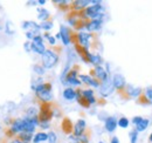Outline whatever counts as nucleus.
Segmentation results:
<instances>
[{"label": "nucleus", "instance_id": "obj_1", "mask_svg": "<svg viewBox=\"0 0 152 143\" xmlns=\"http://www.w3.org/2000/svg\"><path fill=\"white\" fill-rule=\"evenodd\" d=\"M61 48L60 47H53V48H49V49H46L45 54L42 55L41 57V65L46 68V69H52L54 68L58 62V59H60V55L57 52H60Z\"/></svg>", "mask_w": 152, "mask_h": 143}, {"label": "nucleus", "instance_id": "obj_2", "mask_svg": "<svg viewBox=\"0 0 152 143\" xmlns=\"http://www.w3.org/2000/svg\"><path fill=\"white\" fill-rule=\"evenodd\" d=\"M54 117V107L53 103H40V111H39V120L40 122H50Z\"/></svg>", "mask_w": 152, "mask_h": 143}, {"label": "nucleus", "instance_id": "obj_3", "mask_svg": "<svg viewBox=\"0 0 152 143\" xmlns=\"http://www.w3.org/2000/svg\"><path fill=\"white\" fill-rule=\"evenodd\" d=\"M143 93V89L139 88V87H134L132 85H126L124 91L119 95L122 99L124 100H128V99H137L139 97V95Z\"/></svg>", "mask_w": 152, "mask_h": 143}, {"label": "nucleus", "instance_id": "obj_4", "mask_svg": "<svg viewBox=\"0 0 152 143\" xmlns=\"http://www.w3.org/2000/svg\"><path fill=\"white\" fill-rule=\"evenodd\" d=\"M115 90L114 83H113V79H107L105 81L101 82V86H99V94L102 97H108L110 96Z\"/></svg>", "mask_w": 152, "mask_h": 143}, {"label": "nucleus", "instance_id": "obj_5", "mask_svg": "<svg viewBox=\"0 0 152 143\" xmlns=\"http://www.w3.org/2000/svg\"><path fill=\"white\" fill-rule=\"evenodd\" d=\"M113 83H114L115 89H117V91H118L119 95L124 91L125 87H126V85H128L125 77H124L122 74H119V73H116V74L113 75Z\"/></svg>", "mask_w": 152, "mask_h": 143}, {"label": "nucleus", "instance_id": "obj_6", "mask_svg": "<svg viewBox=\"0 0 152 143\" xmlns=\"http://www.w3.org/2000/svg\"><path fill=\"white\" fill-rule=\"evenodd\" d=\"M136 102L140 106H149L152 105V87H149L146 89H143V93L137 97Z\"/></svg>", "mask_w": 152, "mask_h": 143}, {"label": "nucleus", "instance_id": "obj_7", "mask_svg": "<svg viewBox=\"0 0 152 143\" xmlns=\"http://www.w3.org/2000/svg\"><path fill=\"white\" fill-rule=\"evenodd\" d=\"M91 73H90V75L94 77V79H97L99 82H103V81H105L107 79H109L110 77V75L107 73V71L102 67V66H96L94 69H91Z\"/></svg>", "mask_w": 152, "mask_h": 143}, {"label": "nucleus", "instance_id": "obj_8", "mask_svg": "<svg viewBox=\"0 0 152 143\" xmlns=\"http://www.w3.org/2000/svg\"><path fill=\"white\" fill-rule=\"evenodd\" d=\"M73 33H74V32H73L69 27H67V26H64V25H61V26H60L61 40H62V42H63L64 46H68L69 43H72V36H73Z\"/></svg>", "mask_w": 152, "mask_h": 143}, {"label": "nucleus", "instance_id": "obj_9", "mask_svg": "<svg viewBox=\"0 0 152 143\" xmlns=\"http://www.w3.org/2000/svg\"><path fill=\"white\" fill-rule=\"evenodd\" d=\"M103 25V19H94V20H87L86 21V27L84 29L88 31V33H93V32H97L101 29Z\"/></svg>", "mask_w": 152, "mask_h": 143}, {"label": "nucleus", "instance_id": "obj_10", "mask_svg": "<svg viewBox=\"0 0 152 143\" xmlns=\"http://www.w3.org/2000/svg\"><path fill=\"white\" fill-rule=\"evenodd\" d=\"M91 4V1L89 0H75L70 2V12H81L83 10H86L89 5Z\"/></svg>", "mask_w": 152, "mask_h": 143}, {"label": "nucleus", "instance_id": "obj_11", "mask_svg": "<svg viewBox=\"0 0 152 143\" xmlns=\"http://www.w3.org/2000/svg\"><path fill=\"white\" fill-rule=\"evenodd\" d=\"M22 28L26 29L27 32H32L34 33L35 35H40V31H41V27L40 25H38L35 21H31V20H26L22 22Z\"/></svg>", "mask_w": 152, "mask_h": 143}, {"label": "nucleus", "instance_id": "obj_12", "mask_svg": "<svg viewBox=\"0 0 152 143\" xmlns=\"http://www.w3.org/2000/svg\"><path fill=\"white\" fill-rule=\"evenodd\" d=\"M87 131V123L83 119H80L77 120L75 125H74V129H73V135L76 137H80L82 136L84 133Z\"/></svg>", "mask_w": 152, "mask_h": 143}, {"label": "nucleus", "instance_id": "obj_13", "mask_svg": "<svg viewBox=\"0 0 152 143\" xmlns=\"http://www.w3.org/2000/svg\"><path fill=\"white\" fill-rule=\"evenodd\" d=\"M78 77H80V81L86 83L87 86H90V87H94V88H99V86H101V82L97 79H94L93 76H90V75L80 74Z\"/></svg>", "mask_w": 152, "mask_h": 143}, {"label": "nucleus", "instance_id": "obj_14", "mask_svg": "<svg viewBox=\"0 0 152 143\" xmlns=\"http://www.w3.org/2000/svg\"><path fill=\"white\" fill-rule=\"evenodd\" d=\"M37 97L40 100V103H49L53 101V93L52 90H42L35 93Z\"/></svg>", "mask_w": 152, "mask_h": 143}, {"label": "nucleus", "instance_id": "obj_15", "mask_svg": "<svg viewBox=\"0 0 152 143\" xmlns=\"http://www.w3.org/2000/svg\"><path fill=\"white\" fill-rule=\"evenodd\" d=\"M117 125H118V121H117V119L115 116H108L105 119L104 127H105V130L108 133H114L116 130V128H117Z\"/></svg>", "mask_w": 152, "mask_h": 143}, {"label": "nucleus", "instance_id": "obj_16", "mask_svg": "<svg viewBox=\"0 0 152 143\" xmlns=\"http://www.w3.org/2000/svg\"><path fill=\"white\" fill-rule=\"evenodd\" d=\"M81 94H82V96H83L84 99L88 100V102L90 103V106H91V105H95L96 102H97V100H96V97H95V94H94V90L91 89V88L81 89Z\"/></svg>", "mask_w": 152, "mask_h": 143}, {"label": "nucleus", "instance_id": "obj_17", "mask_svg": "<svg viewBox=\"0 0 152 143\" xmlns=\"http://www.w3.org/2000/svg\"><path fill=\"white\" fill-rule=\"evenodd\" d=\"M61 127H62V130L64 134L67 135H70L73 133V129H74V125L72 123V121L68 119V117H64L62 120V123H61Z\"/></svg>", "mask_w": 152, "mask_h": 143}, {"label": "nucleus", "instance_id": "obj_18", "mask_svg": "<svg viewBox=\"0 0 152 143\" xmlns=\"http://www.w3.org/2000/svg\"><path fill=\"white\" fill-rule=\"evenodd\" d=\"M17 139H19L21 142L23 143H31L33 142V139H34V135H33V133H28V131H22V133H20L18 134L17 136H15Z\"/></svg>", "mask_w": 152, "mask_h": 143}, {"label": "nucleus", "instance_id": "obj_19", "mask_svg": "<svg viewBox=\"0 0 152 143\" xmlns=\"http://www.w3.org/2000/svg\"><path fill=\"white\" fill-rule=\"evenodd\" d=\"M63 97L67 101H73L76 99V89H74L73 87H67L63 90Z\"/></svg>", "mask_w": 152, "mask_h": 143}, {"label": "nucleus", "instance_id": "obj_20", "mask_svg": "<svg viewBox=\"0 0 152 143\" xmlns=\"http://www.w3.org/2000/svg\"><path fill=\"white\" fill-rule=\"evenodd\" d=\"M38 18L41 20V22H43V21H48V20H50V13L46 10V8H43V7H39L38 8Z\"/></svg>", "mask_w": 152, "mask_h": 143}, {"label": "nucleus", "instance_id": "obj_21", "mask_svg": "<svg viewBox=\"0 0 152 143\" xmlns=\"http://www.w3.org/2000/svg\"><path fill=\"white\" fill-rule=\"evenodd\" d=\"M31 47H32V52H34V53H37V54H40V55H43L45 52H46V47H45L43 43H35V42L32 41Z\"/></svg>", "mask_w": 152, "mask_h": 143}, {"label": "nucleus", "instance_id": "obj_22", "mask_svg": "<svg viewBox=\"0 0 152 143\" xmlns=\"http://www.w3.org/2000/svg\"><path fill=\"white\" fill-rule=\"evenodd\" d=\"M45 141H48V134L47 133L40 131V133L34 135L33 143H41V142H45Z\"/></svg>", "mask_w": 152, "mask_h": 143}, {"label": "nucleus", "instance_id": "obj_23", "mask_svg": "<svg viewBox=\"0 0 152 143\" xmlns=\"http://www.w3.org/2000/svg\"><path fill=\"white\" fill-rule=\"evenodd\" d=\"M54 4H56L58 5L57 7L60 8V10H62V11H67V10H69L70 11V2L69 1H66V0H60V1H53Z\"/></svg>", "mask_w": 152, "mask_h": 143}, {"label": "nucleus", "instance_id": "obj_24", "mask_svg": "<svg viewBox=\"0 0 152 143\" xmlns=\"http://www.w3.org/2000/svg\"><path fill=\"white\" fill-rule=\"evenodd\" d=\"M149 125H150V120H149V119H143V120H142V122H140L139 125H136V130H137L138 133L144 131V130L149 127Z\"/></svg>", "mask_w": 152, "mask_h": 143}, {"label": "nucleus", "instance_id": "obj_25", "mask_svg": "<svg viewBox=\"0 0 152 143\" xmlns=\"http://www.w3.org/2000/svg\"><path fill=\"white\" fill-rule=\"evenodd\" d=\"M90 63L95 65L96 66H101L103 63V59L99 54H91V57H90Z\"/></svg>", "mask_w": 152, "mask_h": 143}, {"label": "nucleus", "instance_id": "obj_26", "mask_svg": "<svg viewBox=\"0 0 152 143\" xmlns=\"http://www.w3.org/2000/svg\"><path fill=\"white\" fill-rule=\"evenodd\" d=\"M53 20L50 19V20H48V21H43V22H41L40 24V27H41V29H43V31H46V32H48V31H50L52 28H53Z\"/></svg>", "mask_w": 152, "mask_h": 143}, {"label": "nucleus", "instance_id": "obj_27", "mask_svg": "<svg viewBox=\"0 0 152 143\" xmlns=\"http://www.w3.org/2000/svg\"><path fill=\"white\" fill-rule=\"evenodd\" d=\"M26 116H27V117H35V116H39L38 109L35 107H29L26 110Z\"/></svg>", "mask_w": 152, "mask_h": 143}, {"label": "nucleus", "instance_id": "obj_28", "mask_svg": "<svg viewBox=\"0 0 152 143\" xmlns=\"http://www.w3.org/2000/svg\"><path fill=\"white\" fill-rule=\"evenodd\" d=\"M5 32L7 33V34H10V35H12V34H14V26H13V24H12V21H6V25H5Z\"/></svg>", "mask_w": 152, "mask_h": 143}, {"label": "nucleus", "instance_id": "obj_29", "mask_svg": "<svg viewBox=\"0 0 152 143\" xmlns=\"http://www.w3.org/2000/svg\"><path fill=\"white\" fill-rule=\"evenodd\" d=\"M90 130H87L82 136L78 137V142L80 143H89V140H90Z\"/></svg>", "mask_w": 152, "mask_h": 143}, {"label": "nucleus", "instance_id": "obj_30", "mask_svg": "<svg viewBox=\"0 0 152 143\" xmlns=\"http://www.w3.org/2000/svg\"><path fill=\"white\" fill-rule=\"evenodd\" d=\"M45 69H46V68H45L42 65H39V63H37V65L33 66V71L35 72L38 75H40V76L45 74Z\"/></svg>", "mask_w": 152, "mask_h": 143}, {"label": "nucleus", "instance_id": "obj_31", "mask_svg": "<svg viewBox=\"0 0 152 143\" xmlns=\"http://www.w3.org/2000/svg\"><path fill=\"white\" fill-rule=\"evenodd\" d=\"M57 142V135L55 131L50 130L48 133V143H56Z\"/></svg>", "mask_w": 152, "mask_h": 143}, {"label": "nucleus", "instance_id": "obj_32", "mask_svg": "<svg viewBox=\"0 0 152 143\" xmlns=\"http://www.w3.org/2000/svg\"><path fill=\"white\" fill-rule=\"evenodd\" d=\"M137 140H138V131L133 129L130 131V143H137Z\"/></svg>", "mask_w": 152, "mask_h": 143}, {"label": "nucleus", "instance_id": "obj_33", "mask_svg": "<svg viewBox=\"0 0 152 143\" xmlns=\"http://www.w3.org/2000/svg\"><path fill=\"white\" fill-rule=\"evenodd\" d=\"M129 120L126 119V117H121L119 120H118V125L121 127V128H128L129 127Z\"/></svg>", "mask_w": 152, "mask_h": 143}, {"label": "nucleus", "instance_id": "obj_34", "mask_svg": "<svg viewBox=\"0 0 152 143\" xmlns=\"http://www.w3.org/2000/svg\"><path fill=\"white\" fill-rule=\"evenodd\" d=\"M45 38L48 40V42H49V45H52V46H55V43H56V39L54 38V36H52L48 32H46L45 33Z\"/></svg>", "mask_w": 152, "mask_h": 143}, {"label": "nucleus", "instance_id": "obj_35", "mask_svg": "<svg viewBox=\"0 0 152 143\" xmlns=\"http://www.w3.org/2000/svg\"><path fill=\"white\" fill-rule=\"evenodd\" d=\"M31 43H32V41H29V40H27V41L23 43V48H25V51H26L27 53H31V52H32V47H31Z\"/></svg>", "mask_w": 152, "mask_h": 143}, {"label": "nucleus", "instance_id": "obj_36", "mask_svg": "<svg viewBox=\"0 0 152 143\" xmlns=\"http://www.w3.org/2000/svg\"><path fill=\"white\" fill-rule=\"evenodd\" d=\"M33 42H35V43H43V38L40 35H37L34 39H33Z\"/></svg>", "mask_w": 152, "mask_h": 143}, {"label": "nucleus", "instance_id": "obj_37", "mask_svg": "<svg viewBox=\"0 0 152 143\" xmlns=\"http://www.w3.org/2000/svg\"><path fill=\"white\" fill-rule=\"evenodd\" d=\"M142 120H143V117H142V116H136V117H133L132 123H133L134 125H139V123L142 122Z\"/></svg>", "mask_w": 152, "mask_h": 143}, {"label": "nucleus", "instance_id": "obj_38", "mask_svg": "<svg viewBox=\"0 0 152 143\" xmlns=\"http://www.w3.org/2000/svg\"><path fill=\"white\" fill-rule=\"evenodd\" d=\"M35 34L34 33H32V32H26V38L29 40V41H33V39L35 38Z\"/></svg>", "mask_w": 152, "mask_h": 143}, {"label": "nucleus", "instance_id": "obj_39", "mask_svg": "<svg viewBox=\"0 0 152 143\" xmlns=\"http://www.w3.org/2000/svg\"><path fill=\"white\" fill-rule=\"evenodd\" d=\"M39 125H40L42 129H48V128L50 127V122H40Z\"/></svg>", "mask_w": 152, "mask_h": 143}, {"label": "nucleus", "instance_id": "obj_40", "mask_svg": "<svg viewBox=\"0 0 152 143\" xmlns=\"http://www.w3.org/2000/svg\"><path fill=\"white\" fill-rule=\"evenodd\" d=\"M7 143H23V142H21L19 139H17V137H14V139H12L10 142H7Z\"/></svg>", "mask_w": 152, "mask_h": 143}, {"label": "nucleus", "instance_id": "obj_41", "mask_svg": "<svg viewBox=\"0 0 152 143\" xmlns=\"http://www.w3.org/2000/svg\"><path fill=\"white\" fill-rule=\"evenodd\" d=\"M110 143H121V142H119V140H118V137H117V136H114V137H111Z\"/></svg>", "mask_w": 152, "mask_h": 143}, {"label": "nucleus", "instance_id": "obj_42", "mask_svg": "<svg viewBox=\"0 0 152 143\" xmlns=\"http://www.w3.org/2000/svg\"><path fill=\"white\" fill-rule=\"evenodd\" d=\"M38 1H27V5H37Z\"/></svg>", "mask_w": 152, "mask_h": 143}, {"label": "nucleus", "instance_id": "obj_43", "mask_svg": "<svg viewBox=\"0 0 152 143\" xmlns=\"http://www.w3.org/2000/svg\"><path fill=\"white\" fill-rule=\"evenodd\" d=\"M38 4L39 5H45V4H46V0H39Z\"/></svg>", "mask_w": 152, "mask_h": 143}, {"label": "nucleus", "instance_id": "obj_44", "mask_svg": "<svg viewBox=\"0 0 152 143\" xmlns=\"http://www.w3.org/2000/svg\"><path fill=\"white\" fill-rule=\"evenodd\" d=\"M149 140H150V142L152 143V133H151V135H150V137H149Z\"/></svg>", "mask_w": 152, "mask_h": 143}, {"label": "nucleus", "instance_id": "obj_45", "mask_svg": "<svg viewBox=\"0 0 152 143\" xmlns=\"http://www.w3.org/2000/svg\"><path fill=\"white\" fill-rule=\"evenodd\" d=\"M2 28H4V26H2V25H1V24H0V31H1V29H2Z\"/></svg>", "mask_w": 152, "mask_h": 143}, {"label": "nucleus", "instance_id": "obj_46", "mask_svg": "<svg viewBox=\"0 0 152 143\" xmlns=\"http://www.w3.org/2000/svg\"><path fill=\"white\" fill-rule=\"evenodd\" d=\"M98 143H104V142H103V141H99V142H98Z\"/></svg>", "mask_w": 152, "mask_h": 143}, {"label": "nucleus", "instance_id": "obj_47", "mask_svg": "<svg viewBox=\"0 0 152 143\" xmlns=\"http://www.w3.org/2000/svg\"><path fill=\"white\" fill-rule=\"evenodd\" d=\"M0 129H1V127H0Z\"/></svg>", "mask_w": 152, "mask_h": 143}]
</instances>
